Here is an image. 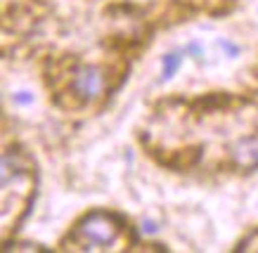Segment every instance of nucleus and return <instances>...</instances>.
<instances>
[{
  "label": "nucleus",
  "instance_id": "nucleus-4",
  "mask_svg": "<svg viewBox=\"0 0 258 253\" xmlns=\"http://www.w3.org/2000/svg\"><path fill=\"white\" fill-rule=\"evenodd\" d=\"M180 66V55L178 52H168V55L164 57V62H161V78L168 80L175 76V71H178Z\"/></svg>",
  "mask_w": 258,
  "mask_h": 253
},
{
  "label": "nucleus",
  "instance_id": "nucleus-5",
  "mask_svg": "<svg viewBox=\"0 0 258 253\" xmlns=\"http://www.w3.org/2000/svg\"><path fill=\"white\" fill-rule=\"evenodd\" d=\"M185 55H192L197 62H202L204 50H202V45H199V43H187V45H185Z\"/></svg>",
  "mask_w": 258,
  "mask_h": 253
},
{
  "label": "nucleus",
  "instance_id": "nucleus-1",
  "mask_svg": "<svg viewBox=\"0 0 258 253\" xmlns=\"http://www.w3.org/2000/svg\"><path fill=\"white\" fill-rule=\"evenodd\" d=\"M118 232L116 218L107 213H90L76 225V239L83 248H109L118 239Z\"/></svg>",
  "mask_w": 258,
  "mask_h": 253
},
{
  "label": "nucleus",
  "instance_id": "nucleus-3",
  "mask_svg": "<svg viewBox=\"0 0 258 253\" xmlns=\"http://www.w3.org/2000/svg\"><path fill=\"white\" fill-rule=\"evenodd\" d=\"M230 156H232V163L239 171H253V168H258V137L256 135H249V137L237 140L232 144V149H230Z\"/></svg>",
  "mask_w": 258,
  "mask_h": 253
},
{
  "label": "nucleus",
  "instance_id": "nucleus-8",
  "mask_svg": "<svg viewBox=\"0 0 258 253\" xmlns=\"http://www.w3.org/2000/svg\"><path fill=\"white\" fill-rule=\"evenodd\" d=\"M142 232H145V234H157V232H159L157 222H154V220H145V222H142Z\"/></svg>",
  "mask_w": 258,
  "mask_h": 253
},
{
  "label": "nucleus",
  "instance_id": "nucleus-6",
  "mask_svg": "<svg viewBox=\"0 0 258 253\" xmlns=\"http://www.w3.org/2000/svg\"><path fill=\"white\" fill-rule=\"evenodd\" d=\"M12 100H15L17 104H33V95H31V93H26V90L15 93V95H12Z\"/></svg>",
  "mask_w": 258,
  "mask_h": 253
},
{
  "label": "nucleus",
  "instance_id": "nucleus-7",
  "mask_svg": "<svg viewBox=\"0 0 258 253\" xmlns=\"http://www.w3.org/2000/svg\"><path fill=\"white\" fill-rule=\"evenodd\" d=\"M220 48L227 52V57H237V55H239V50H237L232 43H227V40H220Z\"/></svg>",
  "mask_w": 258,
  "mask_h": 253
},
{
  "label": "nucleus",
  "instance_id": "nucleus-2",
  "mask_svg": "<svg viewBox=\"0 0 258 253\" xmlns=\"http://www.w3.org/2000/svg\"><path fill=\"white\" fill-rule=\"evenodd\" d=\"M71 88L74 93L81 97V100H95V97L102 93L104 88V78H102V71L97 66H90V64H83L74 71V78H71Z\"/></svg>",
  "mask_w": 258,
  "mask_h": 253
}]
</instances>
